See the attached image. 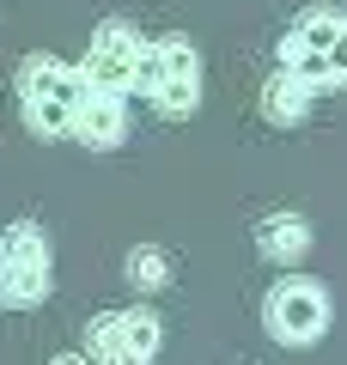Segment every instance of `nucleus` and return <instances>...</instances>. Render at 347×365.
Wrapping results in <instances>:
<instances>
[{
    "mask_svg": "<svg viewBox=\"0 0 347 365\" xmlns=\"http://www.w3.org/2000/svg\"><path fill=\"white\" fill-rule=\"evenodd\" d=\"M86 98V73L61 55H25L19 61V116L37 140H74V116Z\"/></svg>",
    "mask_w": 347,
    "mask_h": 365,
    "instance_id": "f257e3e1",
    "label": "nucleus"
},
{
    "mask_svg": "<svg viewBox=\"0 0 347 365\" xmlns=\"http://www.w3.org/2000/svg\"><path fill=\"white\" fill-rule=\"evenodd\" d=\"M74 140L91 146V153H116V146L129 140V104H122L116 91L86 86V98H79V116H74Z\"/></svg>",
    "mask_w": 347,
    "mask_h": 365,
    "instance_id": "6e6552de",
    "label": "nucleus"
},
{
    "mask_svg": "<svg viewBox=\"0 0 347 365\" xmlns=\"http://www.w3.org/2000/svg\"><path fill=\"white\" fill-rule=\"evenodd\" d=\"M281 67L298 73L305 86H347V13L335 6H311L293 19V31L281 37Z\"/></svg>",
    "mask_w": 347,
    "mask_h": 365,
    "instance_id": "f03ea898",
    "label": "nucleus"
},
{
    "mask_svg": "<svg viewBox=\"0 0 347 365\" xmlns=\"http://www.w3.org/2000/svg\"><path fill=\"white\" fill-rule=\"evenodd\" d=\"M141 91L159 116H195L201 110V49L189 37H153Z\"/></svg>",
    "mask_w": 347,
    "mask_h": 365,
    "instance_id": "20e7f679",
    "label": "nucleus"
},
{
    "mask_svg": "<svg viewBox=\"0 0 347 365\" xmlns=\"http://www.w3.org/2000/svg\"><path fill=\"white\" fill-rule=\"evenodd\" d=\"M159 335H165V323L153 311H98L86 323V353L91 365H153Z\"/></svg>",
    "mask_w": 347,
    "mask_h": 365,
    "instance_id": "423d86ee",
    "label": "nucleus"
},
{
    "mask_svg": "<svg viewBox=\"0 0 347 365\" xmlns=\"http://www.w3.org/2000/svg\"><path fill=\"white\" fill-rule=\"evenodd\" d=\"M55 292V244L37 220L6 225L0 237V304L6 311H37Z\"/></svg>",
    "mask_w": 347,
    "mask_h": 365,
    "instance_id": "7ed1b4c3",
    "label": "nucleus"
},
{
    "mask_svg": "<svg viewBox=\"0 0 347 365\" xmlns=\"http://www.w3.org/2000/svg\"><path fill=\"white\" fill-rule=\"evenodd\" d=\"M256 250L286 268V262H298V256L311 250V225L298 220V213H268V220L256 225Z\"/></svg>",
    "mask_w": 347,
    "mask_h": 365,
    "instance_id": "1a4fd4ad",
    "label": "nucleus"
},
{
    "mask_svg": "<svg viewBox=\"0 0 347 365\" xmlns=\"http://www.w3.org/2000/svg\"><path fill=\"white\" fill-rule=\"evenodd\" d=\"M311 91L317 86H305L298 73H274L268 86H262V116L274 122V128H293V122H305V110H311Z\"/></svg>",
    "mask_w": 347,
    "mask_h": 365,
    "instance_id": "9d476101",
    "label": "nucleus"
},
{
    "mask_svg": "<svg viewBox=\"0 0 347 365\" xmlns=\"http://www.w3.org/2000/svg\"><path fill=\"white\" fill-rule=\"evenodd\" d=\"M49 365H91V353H55Z\"/></svg>",
    "mask_w": 347,
    "mask_h": 365,
    "instance_id": "f8f14e48",
    "label": "nucleus"
},
{
    "mask_svg": "<svg viewBox=\"0 0 347 365\" xmlns=\"http://www.w3.org/2000/svg\"><path fill=\"white\" fill-rule=\"evenodd\" d=\"M122 274H129L134 292H165V287H171V256H165L159 244H134L129 262H122Z\"/></svg>",
    "mask_w": 347,
    "mask_h": 365,
    "instance_id": "9b49d317",
    "label": "nucleus"
},
{
    "mask_svg": "<svg viewBox=\"0 0 347 365\" xmlns=\"http://www.w3.org/2000/svg\"><path fill=\"white\" fill-rule=\"evenodd\" d=\"M262 329H268L281 347H311L329 329V292L317 280H281V287L262 299Z\"/></svg>",
    "mask_w": 347,
    "mask_h": 365,
    "instance_id": "0eeeda50",
    "label": "nucleus"
},
{
    "mask_svg": "<svg viewBox=\"0 0 347 365\" xmlns=\"http://www.w3.org/2000/svg\"><path fill=\"white\" fill-rule=\"evenodd\" d=\"M146 43H153V37H141L129 19H104L98 37H91V49H86V61H79L86 86L116 91V98L141 91V73H146Z\"/></svg>",
    "mask_w": 347,
    "mask_h": 365,
    "instance_id": "39448f33",
    "label": "nucleus"
}]
</instances>
